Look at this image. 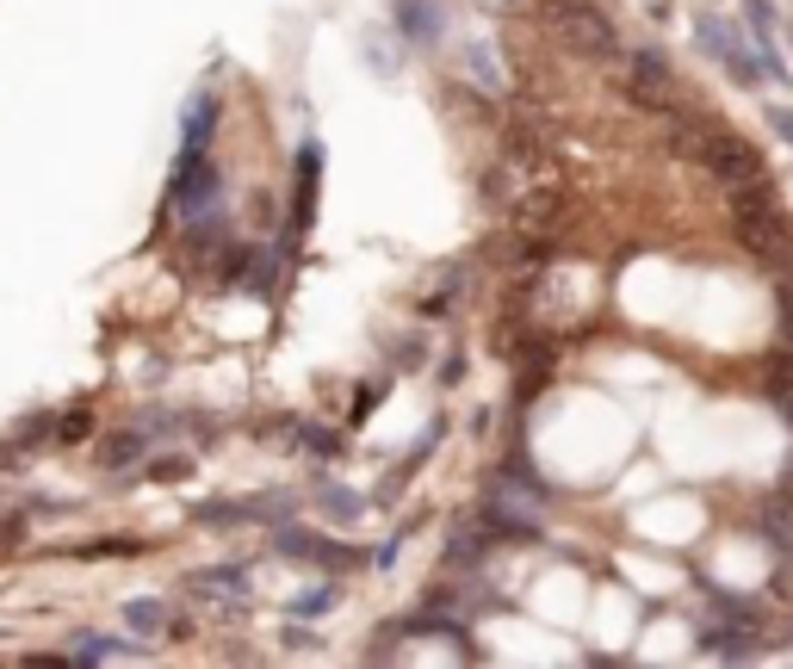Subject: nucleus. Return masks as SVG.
<instances>
[{
  "mask_svg": "<svg viewBox=\"0 0 793 669\" xmlns=\"http://www.w3.org/2000/svg\"><path fill=\"white\" fill-rule=\"evenodd\" d=\"M143 447H149V435L125 428L118 440H106V466H112V471H118V466H137V459H143Z\"/></svg>",
  "mask_w": 793,
  "mask_h": 669,
  "instance_id": "nucleus-8",
  "label": "nucleus"
},
{
  "mask_svg": "<svg viewBox=\"0 0 793 669\" xmlns=\"http://www.w3.org/2000/svg\"><path fill=\"white\" fill-rule=\"evenodd\" d=\"M161 620H168V607L161 602H125V626L131 633H156Z\"/></svg>",
  "mask_w": 793,
  "mask_h": 669,
  "instance_id": "nucleus-9",
  "label": "nucleus"
},
{
  "mask_svg": "<svg viewBox=\"0 0 793 669\" xmlns=\"http://www.w3.org/2000/svg\"><path fill=\"white\" fill-rule=\"evenodd\" d=\"M316 502H323L335 521H359V514H366V502H359L354 490H342V483H323V490H316Z\"/></svg>",
  "mask_w": 793,
  "mask_h": 669,
  "instance_id": "nucleus-7",
  "label": "nucleus"
},
{
  "mask_svg": "<svg viewBox=\"0 0 793 669\" xmlns=\"http://www.w3.org/2000/svg\"><path fill=\"white\" fill-rule=\"evenodd\" d=\"M335 602H342V589H304V595L292 602V614H304V620H311V614H328Z\"/></svg>",
  "mask_w": 793,
  "mask_h": 669,
  "instance_id": "nucleus-11",
  "label": "nucleus"
},
{
  "mask_svg": "<svg viewBox=\"0 0 793 669\" xmlns=\"http://www.w3.org/2000/svg\"><path fill=\"white\" fill-rule=\"evenodd\" d=\"M695 32H700V50H707L713 63H726V75L738 81V87H757V81H762V63L744 50V38H738V25H731V19L700 13V19H695Z\"/></svg>",
  "mask_w": 793,
  "mask_h": 669,
  "instance_id": "nucleus-1",
  "label": "nucleus"
},
{
  "mask_svg": "<svg viewBox=\"0 0 793 669\" xmlns=\"http://www.w3.org/2000/svg\"><path fill=\"white\" fill-rule=\"evenodd\" d=\"M211 199H218V168H211V156H205V149H180V161H174V205H180L187 218H199Z\"/></svg>",
  "mask_w": 793,
  "mask_h": 669,
  "instance_id": "nucleus-2",
  "label": "nucleus"
},
{
  "mask_svg": "<svg viewBox=\"0 0 793 669\" xmlns=\"http://www.w3.org/2000/svg\"><path fill=\"white\" fill-rule=\"evenodd\" d=\"M192 589H199V595H218V602L230 595V602L242 607V602H249V576H242V571H199V576H192Z\"/></svg>",
  "mask_w": 793,
  "mask_h": 669,
  "instance_id": "nucleus-5",
  "label": "nucleus"
},
{
  "mask_svg": "<svg viewBox=\"0 0 793 669\" xmlns=\"http://www.w3.org/2000/svg\"><path fill=\"white\" fill-rule=\"evenodd\" d=\"M397 19H404L409 44H440V7L435 0H397Z\"/></svg>",
  "mask_w": 793,
  "mask_h": 669,
  "instance_id": "nucleus-4",
  "label": "nucleus"
},
{
  "mask_svg": "<svg viewBox=\"0 0 793 669\" xmlns=\"http://www.w3.org/2000/svg\"><path fill=\"white\" fill-rule=\"evenodd\" d=\"M75 657H81V663H112V657H131V645H125V638L81 633V638H75Z\"/></svg>",
  "mask_w": 793,
  "mask_h": 669,
  "instance_id": "nucleus-6",
  "label": "nucleus"
},
{
  "mask_svg": "<svg viewBox=\"0 0 793 669\" xmlns=\"http://www.w3.org/2000/svg\"><path fill=\"white\" fill-rule=\"evenodd\" d=\"M211 130H218V100L192 94L180 112V149H211Z\"/></svg>",
  "mask_w": 793,
  "mask_h": 669,
  "instance_id": "nucleus-3",
  "label": "nucleus"
},
{
  "mask_svg": "<svg viewBox=\"0 0 793 669\" xmlns=\"http://www.w3.org/2000/svg\"><path fill=\"white\" fill-rule=\"evenodd\" d=\"M769 130H775V137H787V143H793V112H787V106H769Z\"/></svg>",
  "mask_w": 793,
  "mask_h": 669,
  "instance_id": "nucleus-12",
  "label": "nucleus"
},
{
  "mask_svg": "<svg viewBox=\"0 0 793 669\" xmlns=\"http://www.w3.org/2000/svg\"><path fill=\"white\" fill-rule=\"evenodd\" d=\"M466 69H478L483 94H502V75H497V63H490V50H483V44H471V50H466Z\"/></svg>",
  "mask_w": 793,
  "mask_h": 669,
  "instance_id": "nucleus-10",
  "label": "nucleus"
}]
</instances>
